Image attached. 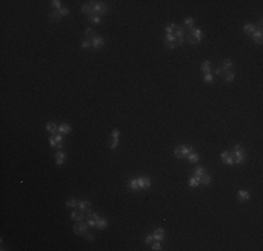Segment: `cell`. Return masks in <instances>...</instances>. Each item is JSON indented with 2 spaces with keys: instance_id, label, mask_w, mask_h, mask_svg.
<instances>
[{
  "instance_id": "1",
  "label": "cell",
  "mask_w": 263,
  "mask_h": 251,
  "mask_svg": "<svg viewBox=\"0 0 263 251\" xmlns=\"http://www.w3.org/2000/svg\"><path fill=\"white\" fill-rule=\"evenodd\" d=\"M203 39V31L199 28H190L188 31V41L193 45H197Z\"/></svg>"
},
{
  "instance_id": "2",
  "label": "cell",
  "mask_w": 263,
  "mask_h": 251,
  "mask_svg": "<svg viewBox=\"0 0 263 251\" xmlns=\"http://www.w3.org/2000/svg\"><path fill=\"white\" fill-rule=\"evenodd\" d=\"M232 155H234V160H235V163H244V162H246V154H245V151L242 148L239 144H236L234 148H232Z\"/></svg>"
},
{
  "instance_id": "3",
  "label": "cell",
  "mask_w": 263,
  "mask_h": 251,
  "mask_svg": "<svg viewBox=\"0 0 263 251\" xmlns=\"http://www.w3.org/2000/svg\"><path fill=\"white\" fill-rule=\"evenodd\" d=\"M192 152V147L190 145H181V147H177L175 151H174V155L177 156L178 159H183L186 158Z\"/></svg>"
},
{
  "instance_id": "4",
  "label": "cell",
  "mask_w": 263,
  "mask_h": 251,
  "mask_svg": "<svg viewBox=\"0 0 263 251\" xmlns=\"http://www.w3.org/2000/svg\"><path fill=\"white\" fill-rule=\"evenodd\" d=\"M49 144L52 147H56V148H63V134L60 133H55L49 137Z\"/></svg>"
},
{
  "instance_id": "5",
  "label": "cell",
  "mask_w": 263,
  "mask_h": 251,
  "mask_svg": "<svg viewBox=\"0 0 263 251\" xmlns=\"http://www.w3.org/2000/svg\"><path fill=\"white\" fill-rule=\"evenodd\" d=\"M90 4L92 6V9L95 11V16H104L108 11V6L102 1H90Z\"/></svg>"
},
{
  "instance_id": "6",
  "label": "cell",
  "mask_w": 263,
  "mask_h": 251,
  "mask_svg": "<svg viewBox=\"0 0 263 251\" xmlns=\"http://www.w3.org/2000/svg\"><path fill=\"white\" fill-rule=\"evenodd\" d=\"M76 235H81V236H86L88 233V226L86 223H83V222H77L74 225V227H73Z\"/></svg>"
},
{
  "instance_id": "7",
  "label": "cell",
  "mask_w": 263,
  "mask_h": 251,
  "mask_svg": "<svg viewBox=\"0 0 263 251\" xmlns=\"http://www.w3.org/2000/svg\"><path fill=\"white\" fill-rule=\"evenodd\" d=\"M164 43H165V48L168 49H174L178 46L175 36L174 35H168V34H165V36H164Z\"/></svg>"
},
{
  "instance_id": "8",
  "label": "cell",
  "mask_w": 263,
  "mask_h": 251,
  "mask_svg": "<svg viewBox=\"0 0 263 251\" xmlns=\"http://www.w3.org/2000/svg\"><path fill=\"white\" fill-rule=\"evenodd\" d=\"M221 160L226 163V165H234L235 163V160H234V155H232V152L230 151H224L223 154L220 155Z\"/></svg>"
},
{
  "instance_id": "9",
  "label": "cell",
  "mask_w": 263,
  "mask_h": 251,
  "mask_svg": "<svg viewBox=\"0 0 263 251\" xmlns=\"http://www.w3.org/2000/svg\"><path fill=\"white\" fill-rule=\"evenodd\" d=\"M91 45H92V48L94 49H101L104 45H105V41H104V38L102 36H95L92 38V41H91Z\"/></svg>"
},
{
  "instance_id": "10",
  "label": "cell",
  "mask_w": 263,
  "mask_h": 251,
  "mask_svg": "<svg viewBox=\"0 0 263 251\" xmlns=\"http://www.w3.org/2000/svg\"><path fill=\"white\" fill-rule=\"evenodd\" d=\"M137 182H139V187L140 188H148L151 186V180H150V177H147V176H141L137 179Z\"/></svg>"
},
{
  "instance_id": "11",
  "label": "cell",
  "mask_w": 263,
  "mask_h": 251,
  "mask_svg": "<svg viewBox=\"0 0 263 251\" xmlns=\"http://www.w3.org/2000/svg\"><path fill=\"white\" fill-rule=\"evenodd\" d=\"M153 236H154V240H158V241H162L164 239H165V230L161 229V227H158V229L154 230V233H153Z\"/></svg>"
},
{
  "instance_id": "12",
  "label": "cell",
  "mask_w": 263,
  "mask_h": 251,
  "mask_svg": "<svg viewBox=\"0 0 263 251\" xmlns=\"http://www.w3.org/2000/svg\"><path fill=\"white\" fill-rule=\"evenodd\" d=\"M70 218L71 220H74V222H83L84 220V215H83V211H73L71 215H70Z\"/></svg>"
},
{
  "instance_id": "13",
  "label": "cell",
  "mask_w": 263,
  "mask_h": 251,
  "mask_svg": "<svg viewBox=\"0 0 263 251\" xmlns=\"http://www.w3.org/2000/svg\"><path fill=\"white\" fill-rule=\"evenodd\" d=\"M81 11H83L84 14H87L88 17H90V16H95V11H94V9H92L91 4H83V6H81Z\"/></svg>"
},
{
  "instance_id": "14",
  "label": "cell",
  "mask_w": 263,
  "mask_h": 251,
  "mask_svg": "<svg viewBox=\"0 0 263 251\" xmlns=\"http://www.w3.org/2000/svg\"><path fill=\"white\" fill-rule=\"evenodd\" d=\"M55 158H56V165H63V163L66 162V154L65 152H62V151H58L56 155H55Z\"/></svg>"
},
{
  "instance_id": "15",
  "label": "cell",
  "mask_w": 263,
  "mask_h": 251,
  "mask_svg": "<svg viewBox=\"0 0 263 251\" xmlns=\"http://www.w3.org/2000/svg\"><path fill=\"white\" fill-rule=\"evenodd\" d=\"M79 208H80L83 212L90 214V212H91V204L88 202V201H80V204H79Z\"/></svg>"
},
{
  "instance_id": "16",
  "label": "cell",
  "mask_w": 263,
  "mask_h": 251,
  "mask_svg": "<svg viewBox=\"0 0 263 251\" xmlns=\"http://www.w3.org/2000/svg\"><path fill=\"white\" fill-rule=\"evenodd\" d=\"M262 27H259L258 31H255L252 34V39H253V42L255 43H262Z\"/></svg>"
},
{
  "instance_id": "17",
  "label": "cell",
  "mask_w": 263,
  "mask_h": 251,
  "mask_svg": "<svg viewBox=\"0 0 263 251\" xmlns=\"http://www.w3.org/2000/svg\"><path fill=\"white\" fill-rule=\"evenodd\" d=\"M236 198H238V201H241V202H244V201H248V200H249V192H248L246 190H239V191H238V195H236Z\"/></svg>"
},
{
  "instance_id": "18",
  "label": "cell",
  "mask_w": 263,
  "mask_h": 251,
  "mask_svg": "<svg viewBox=\"0 0 263 251\" xmlns=\"http://www.w3.org/2000/svg\"><path fill=\"white\" fill-rule=\"evenodd\" d=\"M99 219V216L97 214H90L88 219H87V225L88 226H97V222Z\"/></svg>"
},
{
  "instance_id": "19",
  "label": "cell",
  "mask_w": 263,
  "mask_h": 251,
  "mask_svg": "<svg viewBox=\"0 0 263 251\" xmlns=\"http://www.w3.org/2000/svg\"><path fill=\"white\" fill-rule=\"evenodd\" d=\"M70 131H71V127H70L69 124H66V123L60 124L59 128H58V133H60V134H69Z\"/></svg>"
},
{
  "instance_id": "20",
  "label": "cell",
  "mask_w": 263,
  "mask_h": 251,
  "mask_svg": "<svg viewBox=\"0 0 263 251\" xmlns=\"http://www.w3.org/2000/svg\"><path fill=\"white\" fill-rule=\"evenodd\" d=\"M58 128H59V126H56L53 122H48V123H46V130H48L50 134L58 133Z\"/></svg>"
},
{
  "instance_id": "21",
  "label": "cell",
  "mask_w": 263,
  "mask_h": 251,
  "mask_svg": "<svg viewBox=\"0 0 263 251\" xmlns=\"http://www.w3.org/2000/svg\"><path fill=\"white\" fill-rule=\"evenodd\" d=\"M200 184H203V186H210V184H211V176H209L207 173H204L203 176L200 177Z\"/></svg>"
},
{
  "instance_id": "22",
  "label": "cell",
  "mask_w": 263,
  "mask_h": 251,
  "mask_svg": "<svg viewBox=\"0 0 263 251\" xmlns=\"http://www.w3.org/2000/svg\"><path fill=\"white\" fill-rule=\"evenodd\" d=\"M200 70L203 71L204 74H209L210 71H211V63L210 61H203L202 66H200Z\"/></svg>"
},
{
  "instance_id": "23",
  "label": "cell",
  "mask_w": 263,
  "mask_h": 251,
  "mask_svg": "<svg viewBox=\"0 0 263 251\" xmlns=\"http://www.w3.org/2000/svg\"><path fill=\"white\" fill-rule=\"evenodd\" d=\"M188 184L190 186V187H197L199 184H200V177H197V176H192L190 179H189Z\"/></svg>"
},
{
  "instance_id": "24",
  "label": "cell",
  "mask_w": 263,
  "mask_h": 251,
  "mask_svg": "<svg viewBox=\"0 0 263 251\" xmlns=\"http://www.w3.org/2000/svg\"><path fill=\"white\" fill-rule=\"evenodd\" d=\"M79 204H80V201L76 200V198H69V200L66 201V205H67L69 208H76V207H79Z\"/></svg>"
},
{
  "instance_id": "25",
  "label": "cell",
  "mask_w": 263,
  "mask_h": 251,
  "mask_svg": "<svg viewBox=\"0 0 263 251\" xmlns=\"http://www.w3.org/2000/svg\"><path fill=\"white\" fill-rule=\"evenodd\" d=\"M60 17H62V16L59 14V11L53 10L50 14H49V20H50V21H53V22H58L60 20Z\"/></svg>"
},
{
  "instance_id": "26",
  "label": "cell",
  "mask_w": 263,
  "mask_h": 251,
  "mask_svg": "<svg viewBox=\"0 0 263 251\" xmlns=\"http://www.w3.org/2000/svg\"><path fill=\"white\" fill-rule=\"evenodd\" d=\"M255 31H256V29H255V25H253V24H246V25H244V32L248 34V35H252Z\"/></svg>"
},
{
  "instance_id": "27",
  "label": "cell",
  "mask_w": 263,
  "mask_h": 251,
  "mask_svg": "<svg viewBox=\"0 0 263 251\" xmlns=\"http://www.w3.org/2000/svg\"><path fill=\"white\" fill-rule=\"evenodd\" d=\"M108 226V220L105 219V218H99V219H98V222H97V226H95V227H98V229H105V227H107Z\"/></svg>"
},
{
  "instance_id": "28",
  "label": "cell",
  "mask_w": 263,
  "mask_h": 251,
  "mask_svg": "<svg viewBox=\"0 0 263 251\" xmlns=\"http://www.w3.org/2000/svg\"><path fill=\"white\" fill-rule=\"evenodd\" d=\"M129 188H132V190H134V191H137V190H140V187H139V182H137V179H132V180H129Z\"/></svg>"
},
{
  "instance_id": "29",
  "label": "cell",
  "mask_w": 263,
  "mask_h": 251,
  "mask_svg": "<svg viewBox=\"0 0 263 251\" xmlns=\"http://www.w3.org/2000/svg\"><path fill=\"white\" fill-rule=\"evenodd\" d=\"M199 159H200V156H199V154H189L188 155V160L190 162V163H196V162H199Z\"/></svg>"
},
{
  "instance_id": "30",
  "label": "cell",
  "mask_w": 263,
  "mask_h": 251,
  "mask_svg": "<svg viewBox=\"0 0 263 251\" xmlns=\"http://www.w3.org/2000/svg\"><path fill=\"white\" fill-rule=\"evenodd\" d=\"M206 173V170H204V167L203 166H197L196 169H195V176H197V177H202Z\"/></svg>"
},
{
  "instance_id": "31",
  "label": "cell",
  "mask_w": 263,
  "mask_h": 251,
  "mask_svg": "<svg viewBox=\"0 0 263 251\" xmlns=\"http://www.w3.org/2000/svg\"><path fill=\"white\" fill-rule=\"evenodd\" d=\"M232 66H234V63H232V60L231 59H226L224 60V63H223V67H224L226 70H228V71L232 69Z\"/></svg>"
},
{
  "instance_id": "32",
  "label": "cell",
  "mask_w": 263,
  "mask_h": 251,
  "mask_svg": "<svg viewBox=\"0 0 263 251\" xmlns=\"http://www.w3.org/2000/svg\"><path fill=\"white\" fill-rule=\"evenodd\" d=\"M88 21L92 22V24H99V22H101V17L99 16H90L88 17Z\"/></svg>"
},
{
  "instance_id": "33",
  "label": "cell",
  "mask_w": 263,
  "mask_h": 251,
  "mask_svg": "<svg viewBox=\"0 0 263 251\" xmlns=\"http://www.w3.org/2000/svg\"><path fill=\"white\" fill-rule=\"evenodd\" d=\"M234 78H235V74H234L232 71H228V73L226 74V82H228V84H230V82H232V81H234Z\"/></svg>"
},
{
  "instance_id": "34",
  "label": "cell",
  "mask_w": 263,
  "mask_h": 251,
  "mask_svg": "<svg viewBox=\"0 0 263 251\" xmlns=\"http://www.w3.org/2000/svg\"><path fill=\"white\" fill-rule=\"evenodd\" d=\"M151 250L160 251V250H161V243H160L158 240H154V241H153V244H151Z\"/></svg>"
},
{
  "instance_id": "35",
  "label": "cell",
  "mask_w": 263,
  "mask_h": 251,
  "mask_svg": "<svg viewBox=\"0 0 263 251\" xmlns=\"http://www.w3.org/2000/svg\"><path fill=\"white\" fill-rule=\"evenodd\" d=\"M228 73V70H226L224 67H218V69H215V74L217 75H223V77H226V74Z\"/></svg>"
},
{
  "instance_id": "36",
  "label": "cell",
  "mask_w": 263,
  "mask_h": 251,
  "mask_svg": "<svg viewBox=\"0 0 263 251\" xmlns=\"http://www.w3.org/2000/svg\"><path fill=\"white\" fill-rule=\"evenodd\" d=\"M84 35H86L87 39H88V38H94V36H95V32H94L92 28H87L86 32H84Z\"/></svg>"
},
{
  "instance_id": "37",
  "label": "cell",
  "mask_w": 263,
  "mask_h": 251,
  "mask_svg": "<svg viewBox=\"0 0 263 251\" xmlns=\"http://www.w3.org/2000/svg\"><path fill=\"white\" fill-rule=\"evenodd\" d=\"M175 25H177V24H169V25L165 28V34H168V35H172V34H174V31H175Z\"/></svg>"
},
{
  "instance_id": "38",
  "label": "cell",
  "mask_w": 263,
  "mask_h": 251,
  "mask_svg": "<svg viewBox=\"0 0 263 251\" xmlns=\"http://www.w3.org/2000/svg\"><path fill=\"white\" fill-rule=\"evenodd\" d=\"M193 24H195L193 18H190V17H188V18L185 20V25L188 27V29H190V28H193Z\"/></svg>"
},
{
  "instance_id": "39",
  "label": "cell",
  "mask_w": 263,
  "mask_h": 251,
  "mask_svg": "<svg viewBox=\"0 0 263 251\" xmlns=\"http://www.w3.org/2000/svg\"><path fill=\"white\" fill-rule=\"evenodd\" d=\"M153 241H154V236H153V235H147V236H146V239H144L146 244L151 246V244H153Z\"/></svg>"
},
{
  "instance_id": "40",
  "label": "cell",
  "mask_w": 263,
  "mask_h": 251,
  "mask_svg": "<svg viewBox=\"0 0 263 251\" xmlns=\"http://www.w3.org/2000/svg\"><path fill=\"white\" fill-rule=\"evenodd\" d=\"M118 144H119V138H112V142L109 144V148H111V149H115V148L118 147Z\"/></svg>"
},
{
  "instance_id": "41",
  "label": "cell",
  "mask_w": 263,
  "mask_h": 251,
  "mask_svg": "<svg viewBox=\"0 0 263 251\" xmlns=\"http://www.w3.org/2000/svg\"><path fill=\"white\" fill-rule=\"evenodd\" d=\"M204 82H207V84H213V75L210 74H204Z\"/></svg>"
},
{
  "instance_id": "42",
  "label": "cell",
  "mask_w": 263,
  "mask_h": 251,
  "mask_svg": "<svg viewBox=\"0 0 263 251\" xmlns=\"http://www.w3.org/2000/svg\"><path fill=\"white\" fill-rule=\"evenodd\" d=\"M50 6H52L53 9H58V10H59L60 9V1L59 0H52V1H50Z\"/></svg>"
},
{
  "instance_id": "43",
  "label": "cell",
  "mask_w": 263,
  "mask_h": 251,
  "mask_svg": "<svg viewBox=\"0 0 263 251\" xmlns=\"http://www.w3.org/2000/svg\"><path fill=\"white\" fill-rule=\"evenodd\" d=\"M58 11H59L60 16H67L69 14V9H66V7H60Z\"/></svg>"
},
{
  "instance_id": "44",
  "label": "cell",
  "mask_w": 263,
  "mask_h": 251,
  "mask_svg": "<svg viewBox=\"0 0 263 251\" xmlns=\"http://www.w3.org/2000/svg\"><path fill=\"white\" fill-rule=\"evenodd\" d=\"M119 135H120V131L115 128V130L112 131V134H111V138H119Z\"/></svg>"
},
{
  "instance_id": "45",
  "label": "cell",
  "mask_w": 263,
  "mask_h": 251,
  "mask_svg": "<svg viewBox=\"0 0 263 251\" xmlns=\"http://www.w3.org/2000/svg\"><path fill=\"white\" fill-rule=\"evenodd\" d=\"M91 46V41H88V39H86L84 42H83V49H88Z\"/></svg>"
},
{
  "instance_id": "46",
  "label": "cell",
  "mask_w": 263,
  "mask_h": 251,
  "mask_svg": "<svg viewBox=\"0 0 263 251\" xmlns=\"http://www.w3.org/2000/svg\"><path fill=\"white\" fill-rule=\"evenodd\" d=\"M86 237H87V240H88V241H94V236H92V235H88V233H87Z\"/></svg>"
}]
</instances>
